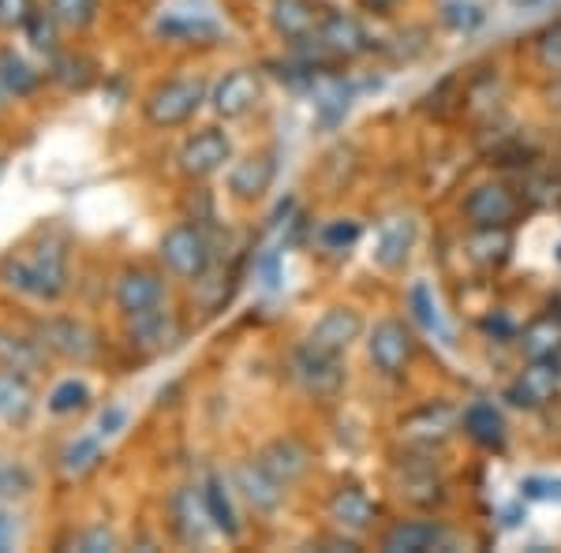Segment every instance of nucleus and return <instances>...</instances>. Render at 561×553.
Wrapping results in <instances>:
<instances>
[{
    "mask_svg": "<svg viewBox=\"0 0 561 553\" xmlns=\"http://www.w3.org/2000/svg\"><path fill=\"white\" fill-rule=\"evenodd\" d=\"M0 285L38 303H57L68 292V251L60 240H42L34 247L12 251L0 262Z\"/></svg>",
    "mask_w": 561,
    "mask_h": 553,
    "instance_id": "f257e3e1",
    "label": "nucleus"
},
{
    "mask_svg": "<svg viewBox=\"0 0 561 553\" xmlns=\"http://www.w3.org/2000/svg\"><path fill=\"white\" fill-rule=\"evenodd\" d=\"M161 262H165L169 274L184 280L206 277V269L214 262L210 235L198 229V224H173V229L161 235Z\"/></svg>",
    "mask_w": 561,
    "mask_h": 553,
    "instance_id": "f03ea898",
    "label": "nucleus"
},
{
    "mask_svg": "<svg viewBox=\"0 0 561 553\" xmlns=\"http://www.w3.org/2000/svg\"><path fill=\"white\" fill-rule=\"evenodd\" d=\"M206 83L203 79H169L147 97V120L153 128H180L203 108Z\"/></svg>",
    "mask_w": 561,
    "mask_h": 553,
    "instance_id": "7ed1b4c3",
    "label": "nucleus"
},
{
    "mask_svg": "<svg viewBox=\"0 0 561 553\" xmlns=\"http://www.w3.org/2000/svg\"><path fill=\"white\" fill-rule=\"evenodd\" d=\"M367 356L382 370L386 378H401L409 370V362L415 356V337L404 322L397 319H382L370 330V341H367Z\"/></svg>",
    "mask_w": 561,
    "mask_h": 553,
    "instance_id": "20e7f679",
    "label": "nucleus"
},
{
    "mask_svg": "<svg viewBox=\"0 0 561 553\" xmlns=\"http://www.w3.org/2000/svg\"><path fill=\"white\" fill-rule=\"evenodd\" d=\"M293 375L307 393L314 396H337L341 385H345V362L333 352H319L311 344H300L293 352Z\"/></svg>",
    "mask_w": 561,
    "mask_h": 553,
    "instance_id": "39448f33",
    "label": "nucleus"
},
{
    "mask_svg": "<svg viewBox=\"0 0 561 553\" xmlns=\"http://www.w3.org/2000/svg\"><path fill=\"white\" fill-rule=\"evenodd\" d=\"M465 217L476 229H510L520 217V195L505 184H479L465 198Z\"/></svg>",
    "mask_w": 561,
    "mask_h": 553,
    "instance_id": "423d86ee",
    "label": "nucleus"
},
{
    "mask_svg": "<svg viewBox=\"0 0 561 553\" xmlns=\"http://www.w3.org/2000/svg\"><path fill=\"white\" fill-rule=\"evenodd\" d=\"M232 158V142L221 128H203L180 147V172L192 180H206L214 172L225 169V161Z\"/></svg>",
    "mask_w": 561,
    "mask_h": 553,
    "instance_id": "0eeeda50",
    "label": "nucleus"
},
{
    "mask_svg": "<svg viewBox=\"0 0 561 553\" xmlns=\"http://www.w3.org/2000/svg\"><path fill=\"white\" fill-rule=\"evenodd\" d=\"M359 333H364V314H359L356 307H330V311L307 330L304 344H311V348H319V352H333V356H345L352 344L359 341Z\"/></svg>",
    "mask_w": 561,
    "mask_h": 553,
    "instance_id": "6e6552de",
    "label": "nucleus"
},
{
    "mask_svg": "<svg viewBox=\"0 0 561 553\" xmlns=\"http://www.w3.org/2000/svg\"><path fill=\"white\" fill-rule=\"evenodd\" d=\"M116 307H121L124 319L142 311H153V307L165 303V280H161L158 269L150 266H128L116 280Z\"/></svg>",
    "mask_w": 561,
    "mask_h": 553,
    "instance_id": "1a4fd4ad",
    "label": "nucleus"
},
{
    "mask_svg": "<svg viewBox=\"0 0 561 553\" xmlns=\"http://www.w3.org/2000/svg\"><path fill=\"white\" fill-rule=\"evenodd\" d=\"M561 389V375L554 370L550 359H531V367H524L517 375V382L505 389V401L524 407V412H539L558 396Z\"/></svg>",
    "mask_w": 561,
    "mask_h": 553,
    "instance_id": "9d476101",
    "label": "nucleus"
},
{
    "mask_svg": "<svg viewBox=\"0 0 561 553\" xmlns=\"http://www.w3.org/2000/svg\"><path fill=\"white\" fill-rule=\"evenodd\" d=\"M259 97H262L259 76H255V71H248V68H237L214 87L210 105H214L217 116H225V120H240V116H248L251 108L259 105Z\"/></svg>",
    "mask_w": 561,
    "mask_h": 553,
    "instance_id": "9b49d317",
    "label": "nucleus"
},
{
    "mask_svg": "<svg viewBox=\"0 0 561 553\" xmlns=\"http://www.w3.org/2000/svg\"><path fill=\"white\" fill-rule=\"evenodd\" d=\"M311 45H319L322 53H330V57H337V60H352V57H359V53H367L370 38L364 26H359V20L333 12V15H322V26L311 38Z\"/></svg>",
    "mask_w": 561,
    "mask_h": 553,
    "instance_id": "f8f14e48",
    "label": "nucleus"
},
{
    "mask_svg": "<svg viewBox=\"0 0 561 553\" xmlns=\"http://www.w3.org/2000/svg\"><path fill=\"white\" fill-rule=\"evenodd\" d=\"M457 430V412L449 404H427L401 423V438L415 449H434Z\"/></svg>",
    "mask_w": 561,
    "mask_h": 553,
    "instance_id": "ddd939ff",
    "label": "nucleus"
},
{
    "mask_svg": "<svg viewBox=\"0 0 561 553\" xmlns=\"http://www.w3.org/2000/svg\"><path fill=\"white\" fill-rule=\"evenodd\" d=\"M38 341L45 344V352L53 356H65L76 362H87L94 356V333L76 319H49L38 325Z\"/></svg>",
    "mask_w": 561,
    "mask_h": 553,
    "instance_id": "4468645a",
    "label": "nucleus"
},
{
    "mask_svg": "<svg viewBox=\"0 0 561 553\" xmlns=\"http://www.w3.org/2000/svg\"><path fill=\"white\" fill-rule=\"evenodd\" d=\"M415 232H420V224H415V217H386L382 224H378V235H375V262L382 269H401L404 262L412 255V243H415Z\"/></svg>",
    "mask_w": 561,
    "mask_h": 553,
    "instance_id": "2eb2a0df",
    "label": "nucleus"
},
{
    "mask_svg": "<svg viewBox=\"0 0 561 553\" xmlns=\"http://www.w3.org/2000/svg\"><path fill=\"white\" fill-rule=\"evenodd\" d=\"M274 176H277L274 153H251V158H243L232 165L229 192H232V198H240V203H259V198L270 192Z\"/></svg>",
    "mask_w": 561,
    "mask_h": 553,
    "instance_id": "dca6fc26",
    "label": "nucleus"
},
{
    "mask_svg": "<svg viewBox=\"0 0 561 553\" xmlns=\"http://www.w3.org/2000/svg\"><path fill=\"white\" fill-rule=\"evenodd\" d=\"M180 325L173 319V311L165 307H153V311H142V314H131L128 319V344L139 352H161L176 341Z\"/></svg>",
    "mask_w": 561,
    "mask_h": 553,
    "instance_id": "f3484780",
    "label": "nucleus"
},
{
    "mask_svg": "<svg viewBox=\"0 0 561 553\" xmlns=\"http://www.w3.org/2000/svg\"><path fill=\"white\" fill-rule=\"evenodd\" d=\"M259 464L277 479V483L293 486L296 479L307 475L311 468V452H307L296 438H274L270 446L259 449Z\"/></svg>",
    "mask_w": 561,
    "mask_h": 553,
    "instance_id": "a211bd4d",
    "label": "nucleus"
},
{
    "mask_svg": "<svg viewBox=\"0 0 561 553\" xmlns=\"http://www.w3.org/2000/svg\"><path fill=\"white\" fill-rule=\"evenodd\" d=\"M270 20H274V31L280 34L285 42H311L314 34H319L322 26V15L319 8L311 4V0H274V12H270Z\"/></svg>",
    "mask_w": 561,
    "mask_h": 553,
    "instance_id": "6ab92c4d",
    "label": "nucleus"
},
{
    "mask_svg": "<svg viewBox=\"0 0 561 553\" xmlns=\"http://www.w3.org/2000/svg\"><path fill=\"white\" fill-rule=\"evenodd\" d=\"M237 486L259 512H274L277 505L285 502V489H288L285 483H277V479L259 464V457L240 460L237 464Z\"/></svg>",
    "mask_w": 561,
    "mask_h": 553,
    "instance_id": "aec40b11",
    "label": "nucleus"
},
{
    "mask_svg": "<svg viewBox=\"0 0 561 553\" xmlns=\"http://www.w3.org/2000/svg\"><path fill=\"white\" fill-rule=\"evenodd\" d=\"M446 528L434 520H404L397 523V528L386 531L382 539V550L389 553H427V550H438L446 546Z\"/></svg>",
    "mask_w": 561,
    "mask_h": 553,
    "instance_id": "412c9836",
    "label": "nucleus"
},
{
    "mask_svg": "<svg viewBox=\"0 0 561 553\" xmlns=\"http://www.w3.org/2000/svg\"><path fill=\"white\" fill-rule=\"evenodd\" d=\"M45 344L38 337H23V333L8 330L0 325V367L4 370H15V375H38L45 370Z\"/></svg>",
    "mask_w": 561,
    "mask_h": 553,
    "instance_id": "4be33fe9",
    "label": "nucleus"
},
{
    "mask_svg": "<svg viewBox=\"0 0 561 553\" xmlns=\"http://www.w3.org/2000/svg\"><path fill=\"white\" fill-rule=\"evenodd\" d=\"M378 516V505L367 497V489L359 486H341L330 497V520L345 531H367Z\"/></svg>",
    "mask_w": 561,
    "mask_h": 553,
    "instance_id": "5701e85b",
    "label": "nucleus"
},
{
    "mask_svg": "<svg viewBox=\"0 0 561 553\" xmlns=\"http://www.w3.org/2000/svg\"><path fill=\"white\" fill-rule=\"evenodd\" d=\"M442 475L438 468L431 464V460H409V464L401 468V497L409 505H420V509H431V505H438L442 497Z\"/></svg>",
    "mask_w": 561,
    "mask_h": 553,
    "instance_id": "b1692460",
    "label": "nucleus"
},
{
    "mask_svg": "<svg viewBox=\"0 0 561 553\" xmlns=\"http://www.w3.org/2000/svg\"><path fill=\"white\" fill-rule=\"evenodd\" d=\"M460 423H465V434L476 441V446L505 449V419H502V412H497L494 404H486V401L468 404L465 415H460Z\"/></svg>",
    "mask_w": 561,
    "mask_h": 553,
    "instance_id": "393cba45",
    "label": "nucleus"
},
{
    "mask_svg": "<svg viewBox=\"0 0 561 553\" xmlns=\"http://www.w3.org/2000/svg\"><path fill=\"white\" fill-rule=\"evenodd\" d=\"M465 251L479 269H502L513 255V232L510 229H476L468 235Z\"/></svg>",
    "mask_w": 561,
    "mask_h": 553,
    "instance_id": "a878e982",
    "label": "nucleus"
},
{
    "mask_svg": "<svg viewBox=\"0 0 561 553\" xmlns=\"http://www.w3.org/2000/svg\"><path fill=\"white\" fill-rule=\"evenodd\" d=\"M203 505H206V520H210L221 534L237 539V534H240V516H237V505H232L229 483H225L221 475H206V483H203Z\"/></svg>",
    "mask_w": 561,
    "mask_h": 553,
    "instance_id": "bb28decb",
    "label": "nucleus"
},
{
    "mask_svg": "<svg viewBox=\"0 0 561 553\" xmlns=\"http://www.w3.org/2000/svg\"><path fill=\"white\" fill-rule=\"evenodd\" d=\"M0 83L12 97H31L42 87V71H34L20 53H0Z\"/></svg>",
    "mask_w": 561,
    "mask_h": 553,
    "instance_id": "cd10ccee",
    "label": "nucleus"
},
{
    "mask_svg": "<svg viewBox=\"0 0 561 553\" xmlns=\"http://www.w3.org/2000/svg\"><path fill=\"white\" fill-rule=\"evenodd\" d=\"M520 348H524V356H528V359H550L561 348V319L547 314V319L531 322L528 330H524V337H520Z\"/></svg>",
    "mask_w": 561,
    "mask_h": 553,
    "instance_id": "c85d7f7f",
    "label": "nucleus"
},
{
    "mask_svg": "<svg viewBox=\"0 0 561 553\" xmlns=\"http://www.w3.org/2000/svg\"><path fill=\"white\" fill-rule=\"evenodd\" d=\"M173 512H176L180 539H184V542L203 539V516H206L203 494H195V489H180L176 502H173Z\"/></svg>",
    "mask_w": 561,
    "mask_h": 553,
    "instance_id": "c756f323",
    "label": "nucleus"
},
{
    "mask_svg": "<svg viewBox=\"0 0 561 553\" xmlns=\"http://www.w3.org/2000/svg\"><path fill=\"white\" fill-rule=\"evenodd\" d=\"M409 303H412L415 319L423 322V330L434 333L438 341L454 344V330H449L446 319H442V311H438V303H434V296H431V288H427V285H415L412 292H409Z\"/></svg>",
    "mask_w": 561,
    "mask_h": 553,
    "instance_id": "7c9ffc66",
    "label": "nucleus"
},
{
    "mask_svg": "<svg viewBox=\"0 0 561 553\" xmlns=\"http://www.w3.org/2000/svg\"><path fill=\"white\" fill-rule=\"evenodd\" d=\"M98 8H102V0H49V12L68 31H87L98 20Z\"/></svg>",
    "mask_w": 561,
    "mask_h": 553,
    "instance_id": "2f4dec72",
    "label": "nucleus"
},
{
    "mask_svg": "<svg viewBox=\"0 0 561 553\" xmlns=\"http://www.w3.org/2000/svg\"><path fill=\"white\" fill-rule=\"evenodd\" d=\"M34 489V475L26 471V464L12 457H0V502H20Z\"/></svg>",
    "mask_w": 561,
    "mask_h": 553,
    "instance_id": "473e14b6",
    "label": "nucleus"
},
{
    "mask_svg": "<svg viewBox=\"0 0 561 553\" xmlns=\"http://www.w3.org/2000/svg\"><path fill=\"white\" fill-rule=\"evenodd\" d=\"M57 15L53 12H45V8H34L31 15H26V23H23V31H26V38H31V45L38 53H57Z\"/></svg>",
    "mask_w": 561,
    "mask_h": 553,
    "instance_id": "72a5a7b5",
    "label": "nucleus"
},
{
    "mask_svg": "<svg viewBox=\"0 0 561 553\" xmlns=\"http://www.w3.org/2000/svg\"><path fill=\"white\" fill-rule=\"evenodd\" d=\"M26 382H23V375H15V370H4L0 367V415L4 419H12V415H23L26 412Z\"/></svg>",
    "mask_w": 561,
    "mask_h": 553,
    "instance_id": "f704fd0d",
    "label": "nucleus"
},
{
    "mask_svg": "<svg viewBox=\"0 0 561 553\" xmlns=\"http://www.w3.org/2000/svg\"><path fill=\"white\" fill-rule=\"evenodd\" d=\"M49 412L53 415H71V412H83L90 404V389L87 382H76V378H68V382H60L57 389L49 393Z\"/></svg>",
    "mask_w": 561,
    "mask_h": 553,
    "instance_id": "c9c22d12",
    "label": "nucleus"
},
{
    "mask_svg": "<svg viewBox=\"0 0 561 553\" xmlns=\"http://www.w3.org/2000/svg\"><path fill=\"white\" fill-rule=\"evenodd\" d=\"M102 460V446H98V438H76L71 446L60 452V468L68 471V475H83Z\"/></svg>",
    "mask_w": 561,
    "mask_h": 553,
    "instance_id": "e433bc0d",
    "label": "nucleus"
},
{
    "mask_svg": "<svg viewBox=\"0 0 561 553\" xmlns=\"http://www.w3.org/2000/svg\"><path fill=\"white\" fill-rule=\"evenodd\" d=\"M161 38H217V26L210 20H184V15H173V20H161L158 26Z\"/></svg>",
    "mask_w": 561,
    "mask_h": 553,
    "instance_id": "4c0bfd02",
    "label": "nucleus"
},
{
    "mask_svg": "<svg viewBox=\"0 0 561 553\" xmlns=\"http://www.w3.org/2000/svg\"><path fill=\"white\" fill-rule=\"evenodd\" d=\"M536 60L542 71H554V76H561V23L547 26V31L536 38Z\"/></svg>",
    "mask_w": 561,
    "mask_h": 553,
    "instance_id": "58836bf2",
    "label": "nucleus"
},
{
    "mask_svg": "<svg viewBox=\"0 0 561 553\" xmlns=\"http://www.w3.org/2000/svg\"><path fill=\"white\" fill-rule=\"evenodd\" d=\"M364 235V229H359L356 221H330L325 229L319 232V240H322V247H330V251H345V247H352V243Z\"/></svg>",
    "mask_w": 561,
    "mask_h": 553,
    "instance_id": "ea45409f",
    "label": "nucleus"
},
{
    "mask_svg": "<svg viewBox=\"0 0 561 553\" xmlns=\"http://www.w3.org/2000/svg\"><path fill=\"white\" fill-rule=\"evenodd\" d=\"M53 79L65 87H76L83 90L90 83V60L83 57H57V65H53Z\"/></svg>",
    "mask_w": 561,
    "mask_h": 553,
    "instance_id": "a19ab883",
    "label": "nucleus"
},
{
    "mask_svg": "<svg viewBox=\"0 0 561 553\" xmlns=\"http://www.w3.org/2000/svg\"><path fill=\"white\" fill-rule=\"evenodd\" d=\"M34 12V0H0V26H23Z\"/></svg>",
    "mask_w": 561,
    "mask_h": 553,
    "instance_id": "79ce46f5",
    "label": "nucleus"
},
{
    "mask_svg": "<svg viewBox=\"0 0 561 553\" xmlns=\"http://www.w3.org/2000/svg\"><path fill=\"white\" fill-rule=\"evenodd\" d=\"M116 542H113V534H108L105 528H98V531H87V534H79L76 539V550H87V553H98V550H113Z\"/></svg>",
    "mask_w": 561,
    "mask_h": 553,
    "instance_id": "37998d69",
    "label": "nucleus"
},
{
    "mask_svg": "<svg viewBox=\"0 0 561 553\" xmlns=\"http://www.w3.org/2000/svg\"><path fill=\"white\" fill-rule=\"evenodd\" d=\"M479 20H483V12H479L476 4H449L446 8V23H454V26H476Z\"/></svg>",
    "mask_w": 561,
    "mask_h": 553,
    "instance_id": "c03bdc74",
    "label": "nucleus"
},
{
    "mask_svg": "<svg viewBox=\"0 0 561 553\" xmlns=\"http://www.w3.org/2000/svg\"><path fill=\"white\" fill-rule=\"evenodd\" d=\"M15 516H8L4 509H0V553L4 550H12V542H15Z\"/></svg>",
    "mask_w": 561,
    "mask_h": 553,
    "instance_id": "a18cd8bd",
    "label": "nucleus"
},
{
    "mask_svg": "<svg viewBox=\"0 0 561 553\" xmlns=\"http://www.w3.org/2000/svg\"><path fill=\"white\" fill-rule=\"evenodd\" d=\"M528 497H558V502H561V483H542V479H531Z\"/></svg>",
    "mask_w": 561,
    "mask_h": 553,
    "instance_id": "49530a36",
    "label": "nucleus"
},
{
    "mask_svg": "<svg viewBox=\"0 0 561 553\" xmlns=\"http://www.w3.org/2000/svg\"><path fill=\"white\" fill-rule=\"evenodd\" d=\"M121 423H124L121 407H108V412H102V423H98V426H102V434H116V430H121Z\"/></svg>",
    "mask_w": 561,
    "mask_h": 553,
    "instance_id": "de8ad7c7",
    "label": "nucleus"
},
{
    "mask_svg": "<svg viewBox=\"0 0 561 553\" xmlns=\"http://www.w3.org/2000/svg\"><path fill=\"white\" fill-rule=\"evenodd\" d=\"M359 4H364L367 12H389V8H393L397 0H359Z\"/></svg>",
    "mask_w": 561,
    "mask_h": 553,
    "instance_id": "09e8293b",
    "label": "nucleus"
},
{
    "mask_svg": "<svg viewBox=\"0 0 561 553\" xmlns=\"http://www.w3.org/2000/svg\"><path fill=\"white\" fill-rule=\"evenodd\" d=\"M550 362H554V370H558V375H561V348L554 352V356H550Z\"/></svg>",
    "mask_w": 561,
    "mask_h": 553,
    "instance_id": "8fccbe9b",
    "label": "nucleus"
},
{
    "mask_svg": "<svg viewBox=\"0 0 561 553\" xmlns=\"http://www.w3.org/2000/svg\"><path fill=\"white\" fill-rule=\"evenodd\" d=\"M4 94H8V90H4V83H0V105H4Z\"/></svg>",
    "mask_w": 561,
    "mask_h": 553,
    "instance_id": "3c124183",
    "label": "nucleus"
},
{
    "mask_svg": "<svg viewBox=\"0 0 561 553\" xmlns=\"http://www.w3.org/2000/svg\"><path fill=\"white\" fill-rule=\"evenodd\" d=\"M517 4H536V0H517Z\"/></svg>",
    "mask_w": 561,
    "mask_h": 553,
    "instance_id": "603ef678",
    "label": "nucleus"
},
{
    "mask_svg": "<svg viewBox=\"0 0 561 553\" xmlns=\"http://www.w3.org/2000/svg\"><path fill=\"white\" fill-rule=\"evenodd\" d=\"M558 258H561V251H558Z\"/></svg>",
    "mask_w": 561,
    "mask_h": 553,
    "instance_id": "864d4df0",
    "label": "nucleus"
}]
</instances>
